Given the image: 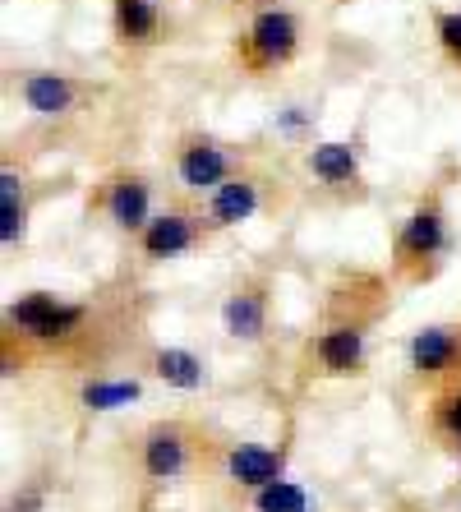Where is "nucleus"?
Wrapping results in <instances>:
<instances>
[{"label": "nucleus", "mask_w": 461, "mask_h": 512, "mask_svg": "<svg viewBox=\"0 0 461 512\" xmlns=\"http://www.w3.org/2000/svg\"><path fill=\"white\" fill-rule=\"evenodd\" d=\"M452 250V227L443 213V199L429 194L402 217L392 236V277L397 282H429L443 268V254Z\"/></svg>", "instance_id": "1"}, {"label": "nucleus", "mask_w": 461, "mask_h": 512, "mask_svg": "<svg viewBox=\"0 0 461 512\" xmlns=\"http://www.w3.org/2000/svg\"><path fill=\"white\" fill-rule=\"evenodd\" d=\"M240 162H245V153H240L236 143L217 139V134H180L176 139V180L180 190L190 194H213L217 185H226V180L240 171Z\"/></svg>", "instance_id": "5"}, {"label": "nucleus", "mask_w": 461, "mask_h": 512, "mask_svg": "<svg viewBox=\"0 0 461 512\" xmlns=\"http://www.w3.org/2000/svg\"><path fill=\"white\" fill-rule=\"evenodd\" d=\"M111 33L125 51H148L166 37V19L157 0H111Z\"/></svg>", "instance_id": "14"}, {"label": "nucleus", "mask_w": 461, "mask_h": 512, "mask_svg": "<svg viewBox=\"0 0 461 512\" xmlns=\"http://www.w3.org/2000/svg\"><path fill=\"white\" fill-rule=\"evenodd\" d=\"M300 14L286 10V5H259L254 19L245 24V33L236 37V65L245 74H272V70H286L291 60L300 56Z\"/></svg>", "instance_id": "2"}, {"label": "nucleus", "mask_w": 461, "mask_h": 512, "mask_svg": "<svg viewBox=\"0 0 461 512\" xmlns=\"http://www.w3.org/2000/svg\"><path fill=\"white\" fill-rule=\"evenodd\" d=\"M305 171L328 190H351V185H360V148L346 139L314 143L305 153Z\"/></svg>", "instance_id": "15"}, {"label": "nucleus", "mask_w": 461, "mask_h": 512, "mask_svg": "<svg viewBox=\"0 0 461 512\" xmlns=\"http://www.w3.org/2000/svg\"><path fill=\"white\" fill-rule=\"evenodd\" d=\"M208 217L190 213V208H166V213H153V222L139 231V259L143 263H166L180 259V254L199 250L208 240Z\"/></svg>", "instance_id": "9"}, {"label": "nucleus", "mask_w": 461, "mask_h": 512, "mask_svg": "<svg viewBox=\"0 0 461 512\" xmlns=\"http://www.w3.org/2000/svg\"><path fill=\"white\" fill-rule=\"evenodd\" d=\"M203 439L194 434L190 420H153V425L139 434V476L148 485H180L199 466Z\"/></svg>", "instance_id": "4"}, {"label": "nucleus", "mask_w": 461, "mask_h": 512, "mask_svg": "<svg viewBox=\"0 0 461 512\" xmlns=\"http://www.w3.org/2000/svg\"><path fill=\"white\" fill-rule=\"evenodd\" d=\"M143 397V383L139 379H88L79 388V406L83 411H120V406H130Z\"/></svg>", "instance_id": "18"}, {"label": "nucleus", "mask_w": 461, "mask_h": 512, "mask_svg": "<svg viewBox=\"0 0 461 512\" xmlns=\"http://www.w3.org/2000/svg\"><path fill=\"white\" fill-rule=\"evenodd\" d=\"M254 512H314V499H309V489L300 480H272V485L254 489L249 494Z\"/></svg>", "instance_id": "19"}, {"label": "nucleus", "mask_w": 461, "mask_h": 512, "mask_svg": "<svg viewBox=\"0 0 461 512\" xmlns=\"http://www.w3.org/2000/svg\"><path fill=\"white\" fill-rule=\"evenodd\" d=\"M259 208H263V180L236 171L226 185H217V190L208 194V213L203 217H208L213 231H231V227H240V222H249Z\"/></svg>", "instance_id": "13"}, {"label": "nucleus", "mask_w": 461, "mask_h": 512, "mask_svg": "<svg viewBox=\"0 0 461 512\" xmlns=\"http://www.w3.org/2000/svg\"><path fill=\"white\" fill-rule=\"evenodd\" d=\"M429 429L443 443L461 448V379L448 383L443 393H434V402H429Z\"/></svg>", "instance_id": "20"}, {"label": "nucleus", "mask_w": 461, "mask_h": 512, "mask_svg": "<svg viewBox=\"0 0 461 512\" xmlns=\"http://www.w3.org/2000/svg\"><path fill=\"white\" fill-rule=\"evenodd\" d=\"M309 365L323 379H355L369 365V319H337L309 342Z\"/></svg>", "instance_id": "6"}, {"label": "nucleus", "mask_w": 461, "mask_h": 512, "mask_svg": "<svg viewBox=\"0 0 461 512\" xmlns=\"http://www.w3.org/2000/svg\"><path fill=\"white\" fill-rule=\"evenodd\" d=\"M143 512H153V508H143Z\"/></svg>", "instance_id": "24"}, {"label": "nucleus", "mask_w": 461, "mask_h": 512, "mask_svg": "<svg viewBox=\"0 0 461 512\" xmlns=\"http://www.w3.org/2000/svg\"><path fill=\"white\" fill-rule=\"evenodd\" d=\"M259 5H272V0H259Z\"/></svg>", "instance_id": "23"}, {"label": "nucleus", "mask_w": 461, "mask_h": 512, "mask_svg": "<svg viewBox=\"0 0 461 512\" xmlns=\"http://www.w3.org/2000/svg\"><path fill=\"white\" fill-rule=\"evenodd\" d=\"M24 231H28V180L14 167H5L0 171V240H5V250L24 245Z\"/></svg>", "instance_id": "17"}, {"label": "nucleus", "mask_w": 461, "mask_h": 512, "mask_svg": "<svg viewBox=\"0 0 461 512\" xmlns=\"http://www.w3.org/2000/svg\"><path fill=\"white\" fill-rule=\"evenodd\" d=\"M148 370H153V379H162L166 388H176V393H199V388H208V365H203V356L185 351V346H157L153 356H148Z\"/></svg>", "instance_id": "16"}, {"label": "nucleus", "mask_w": 461, "mask_h": 512, "mask_svg": "<svg viewBox=\"0 0 461 512\" xmlns=\"http://www.w3.org/2000/svg\"><path fill=\"white\" fill-rule=\"evenodd\" d=\"M222 333L240 346H259L268 337V282L263 277H245L231 286V296L222 300Z\"/></svg>", "instance_id": "11"}, {"label": "nucleus", "mask_w": 461, "mask_h": 512, "mask_svg": "<svg viewBox=\"0 0 461 512\" xmlns=\"http://www.w3.org/2000/svg\"><path fill=\"white\" fill-rule=\"evenodd\" d=\"M83 97V84L70 79V74H56V70H33L19 79V102H24L33 116L42 120H65Z\"/></svg>", "instance_id": "12"}, {"label": "nucleus", "mask_w": 461, "mask_h": 512, "mask_svg": "<svg viewBox=\"0 0 461 512\" xmlns=\"http://www.w3.org/2000/svg\"><path fill=\"white\" fill-rule=\"evenodd\" d=\"M97 208H102V217L116 231L139 236L153 222V180L143 176V171H111L97 185Z\"/></svg>", "instance_id": "8"}, {"label": "nucleus", "mask_w": 461, "mask_h": 512, "mask_svg": "<svg viewBox=\"0 0 461 512\" xmlns=\"http://www.w3.org/2000/svg\"><path fill=\"white\" fill-rule=\"evenodd\" d=\"M217 471H222L226 485L254 494V489H263V485L286 476V448H268V443H226L222 457H217Z\"/></svg>", "instance_id": "10"}, {"label": "nucleus", "mask_w": 461, "mask_h": 512, "mask_svg": "<svg viewBox=\"0 0 461 512\" xmlns=\"http://www.w3.org/2000/svg\"><path fill=\"white\" fill-rule=\"evenodd\" d=\"M10 512H42V494H33V489H28V494H19V499L10 503Z\"/></svg>", "instance_id": "22"}, {"label": "nucleus", "mask_w": 461, "mask_h": 512, "mask_svg": "<svg viewBox=\"0 0 461 512\" xmlns=\"http://www.w3.org/2000/svg\"><path fill=\"white\" fill-rule=\"evenodd\" d=\"M406 370L420 383L461 379V323H429L406 342Z\"/></svg>", "instance_id": "7"}, {"label": "nucleus", "mask_w": 461, "mask_h": 512, "mask_svg": "<svg viewBox=\"0 0 461 512\" xmlns=\"http://www.w3.org/2000/svg\"><path fill=\"white\" fill-rule=\"evenodd\" d=\"M457 453H461V448H457Z\"/></svg>", "instance_id": "25"}, {"label": "nucleus", "mask_w": 461, "mask_h": 512, "mask_svg": "<svg viewBox=\"0 0 461 512\" xmlns=\"http://www.w3.org/2000/svg\"><path fill=\"white\" fill-rule=\"evenodd\" d=\"M434 42L448 56V65L461 70V10H434Z\"/></svg>", "instance_id": "21"}, {"label": "nucleus", "mask_w": 461, "mask_h": 512, "mask_svg": "<svg viewBox=\"0 0 461 512\" xmlns=\"http://www.w3.org/2000/svg\"><path fill=\"white\" fill-rule=\"evenodd\" d=\"M5 328H10V337L33 346H70L88 328V305H74L65 296H51V291H28V296L10 300Z\"/></svg>", "instance_id": "3"}]
</instances>
